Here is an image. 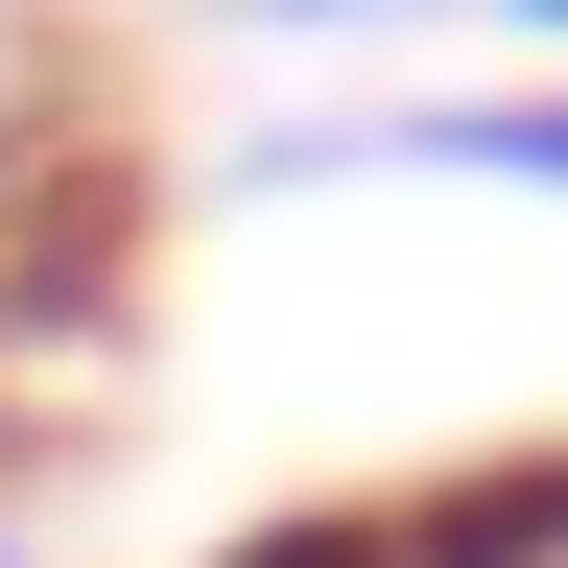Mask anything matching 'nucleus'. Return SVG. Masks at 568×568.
I'll return each mask as SVG.
<instances>
[{"label": "nucleus", "instance_id": "obj_5", "mask_svg": "<svg viewBox=\"0 0 568 568\" xmlns=\"http://www.w3.org/2000/svg\"><path fill=\"white\" fill-rule=\"evenodd\" d=\"M497 24H545V48H568V0H497Z\"/></svg>", "mask_w": 568, "mask_h": 568}, {"label": "nucleus", "instance_id": "obj_4", "mask_svg": "<svg viewBox=\"0 0 568 568\" xmlns=\"http://www.w3.org/2000/svg\"><path fill=\"white\" fill-rule=\"evenodd\" d=\"M0 568H48V545H24V497H0Z\"/></svg>", "mask_w": 568, "mask_h": 568}, {"label": "nucleus", "instance_id": "obj_3", "mask_svg": "<svg viewBox=\"0 0 568 568\" xmlns=\"http://www.w3.org/2000/svg\"><path fill=\"white\" fill-rule=\"evenodd\" d=\"M237 24H403V0H237Z\"/></svg>", "mask_w": 568, "mask_h": 568}, {"label": "nucleus", "instance_id": "obj_1", "mask_svg": "<svg viewBox=\"0 0 568 568\" xmlns=\"http://www.w3.org/2000/svg\"><path fill=\"white\" fill-rule=\"evenodd\" d=\"M119 261H142V213H119V166H95V71L0 48V355L119 332Z\"/></svg>", "mask_w": 568, "mask_h": 568}, {"label": "nucleus", "instance_id": "obj_2", "mask_svg": "<svg viewBox=\"0 0 568 568\" xmlns=\"http://www.w3.org/2000/svg\"><path fill=\"white\" fill-rule=\"evenodd\" d=\"M261 190H545L568 213V95H403V119H284L237 142Z\"/></svg>", "mask_w": 568, "mask_h": 568}]
</instances>
